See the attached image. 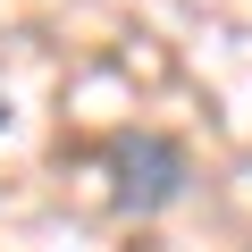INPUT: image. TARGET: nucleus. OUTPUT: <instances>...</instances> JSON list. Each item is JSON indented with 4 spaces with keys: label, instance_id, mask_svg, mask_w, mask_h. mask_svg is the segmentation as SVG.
<instances>
[{
    "label": "nucleus",
    "instance_id": "f257e3e1",
    "mask_svg": "<svg viewBox=\"0 0 252 252\" xmlns=\"http://www.w3.org/2000/svg\"><path fill=\"white\" fill-rule=\"evenodd\" d=\"M101 168H109V202H118V210H135V219L177 210V202H185V185H193L185 143L152 135V126H126V135H109V143H101Z\"/></svg>",
    "mask_w": 252,
    "mask_h": 252
},
{
    "label": "nucleus",
    "instance_id": "f03ea898",
    "mask_svg": "<svg viewBox=\"0 0 252 252\" xmlns=\"http://www.w3.org/2000/svg\"><path fill=\"white\" fill-rule=\"evenodd\" d=\"M0 135H9V93H0Z\"/></svg>",
    "mask_w": 252,
    "mask_h": 252
}]
</instances>
